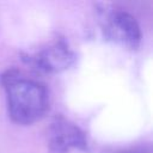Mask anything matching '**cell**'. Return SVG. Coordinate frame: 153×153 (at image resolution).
Masks as SVG:
<instances>
[{
	"mask_svg": "<svg viewBox=\"0 0 153 153\" xmlns=\"http://www.w3.org/2000/svg\"><path fill=\"white\" fill-rule=\"evenodd\" d=\"M6 93L10 117L19 124H31L41 120L49 108V92L45 85L23 74L17 68H8L0 75Z\"/></svg>",
	"mask_w": 153,
	"mask_h": 153,
	"instance_id": "obj_1",
	"label": "cell"
},
{
	"mask_svg": "<svg viewBox=\"0 0 153 153\" xmlns=\"http://www.w3.org/2000/svg\"><path fill=\"white\" fill-rule=\"evenodd\" d=\"M102 29L104 35L129 48L139 47L141 42V29L135 17L122 8H100Z\"/></svg>",
	"mask_w": 153,
	"mask_h": 153,
	"instance_id": "obj_2",
	"label": "cell"
},
{
	"mask_svg": "<svg viewBox=\"0 0 153 153\" xmlns=\"http://www.w3.org/2000/svg\"><path fill=\"white\" fill-rule=\"evenodd\" d=\"M47 142L49 153H69L72 149H87L85 133L62 115H56L48 129Z\"/></svg>",
	"mask_w": 153,
	"mask_h": 153,
	"instance_id": "obj_3",
	"label": "cell"
},
{
	"mask_svg": "<svg viewBox=\"0 0 153 153\" xmlns=\"http://www.w3.org/2000/svg\"><path fill=\"white\" fill-rule=\"evenodd\" d=\"M75 55L65 38H57L45 48L30 55L27 61L41 71L56 73L73 65Z\"/></svg>",
	"mask_w": 153,
	"mask_h": 153,
	"instance_id": "obj_4",
	"label": "cell"
},
{
	"mask_svg": "<svg viewBox=\"0 0 153 153\" xmlns=\"http://www.w3.org/2000/svg\"><path fill=\"white\" fill-rule=\"evenodd\" d=\"M116 153H151V149L148 147L139 146V147H130V148L121 149V151H117Z\"/></svg>",
	"mask_w": 153,
	"mask_h": 153,
	"instance_id": "obj_5",
	"label": "cell"
}]
</instances>
